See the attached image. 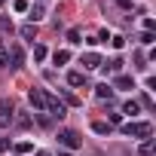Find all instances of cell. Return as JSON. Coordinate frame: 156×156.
Here are the masks:
<instances>
[{
  "label": "cell",
  "mask_w": 156,
  "mask_h": 156,
  "mask_svg": "<svg viewBox=\"0 0 156 156\" xmlns=\"http://www.w3.org/2000/svg\"><path fill=\"white\" fill-rule=\"evenodd\" d=\"M122 122V113H110V126H119Z\"/></svg>",
  "instance_id": "f1b7e54d"
},
{
  "label": "cell",
  "mask_w": 156,
  "mask_h": 156,
  "mask_svg": "<svg viewBox=\"0 0 156 156\" xmlns=\"http://www.w3.org/2000/svg\"><path fill=\"white\" fill-rule=\"evenodd\" d=\"M0 49H3V37H0Z\"/></svg>",
  "instance_id": "1f68e13d"
},
{
  "label": "cell",
  "mask_w": 156,
  "mask_h": 156,
  "mask_svg": "<svg viewBox=\"0 0 156 156\" xmlns=\"http://www.w3.org/2000/svg\"><path fill=\"white\" fill-rule=\"evenodd\" d=\"M58 144H61V147H67V150H76V147L83 144V138L76 135L73 129H61V132H58Z\"/></svg>",
  "instance_id": "3957f363"
},
{
  "label": "cell",
  "mask_w": 156,
  "mask_h": 156,
  "mask_svg": "<svg viewBox=\"0 0 156 156\" xmlns=\"http://www.w3.org/2000/svg\"><path fill=\"white\" fill-rule=\"evenodd\" d=\"M3 34H12V22L9 19H0V37Z\"/></svg>",
  "instance_id": "d6986e66"
},
{
  "label": "cell",
  "mask_w": 156,
  "mask_h": 156,
  "mask_svg": "<svg viewBox=\"0 0 156 156\" xmlns=\"http://www.w3.org/2000/svg\"><path fill=\"white\" fill-rule=\"evenodd\" d=\"M46 113L52 116V119H64V113H67V107L55 98V95H46Z\"/></svg>",
  "instance_id": "5b68a950"
},
{
  "label": "cell",
  "mask_w": 156,
  "mask_h": 156,
  "mask_svg": "<svg viewBox=\"0 0 156 156\" xmlns=\"http://www.w3.org/2000/svg\"><path fill=\"white\" fill-rule=\"evenodd\" d=\"M58 156H73V153H58Z\"/></svg>",
  "instance_id": "4dcf8cb0"
},
{
  "label": "cell",
  "mask_w": 156,
  "mask_h": 156,
  "mask_svg": "<svg viewBox=\"0 0 156 156\" xmlns=\"http://www.w3.org/2000/svg\"><path fill=\"white\" fill-rule=\"evenodd\" d=\"M67 43H83V40H80V28H70V31H67Z\"/></svg>",
  "instance_id": "ffe728a7"
},
{
  "label": "cell",
  "mask_w": 156,
  "mask_h": 156,
  "mask_svg": "<svg viewBox=\"0 0 156 156\" xmlns=\"http://www.w3.org/2000/svg\"><path fill=\"white\" fill-rule=\"evenodd\" d=\"M110 43H113V49H122V46H126V40H122L119 34H116V37H110Z\"/></svg>",
  "instance_id": "484cf974"
},
{
  "label": "cell",
  "mask_w": 156,
  "mask_h": 156,
  "mask_svg": "<svg viewBox=\"0 0 156 156\" xmlns=\"http://www.w3.org/2000/svg\"><path fill=\"white\" fill-rule=\"evenodd\" d=\"M46 95L49 92H43V89H31L28 92V101H31L34 113H46Z\"/></svg>",
  "instance_id": "277c9868"
},
{
  "label": "cell",
  "mask_w": 156,
  "mask_h": 156,
  "mask_svg": "<svg viewBox=\"0 0 156 156\" xmlns=\"http://www.w3.org/2000/svg\"><path fill=\"white\" fill-rule=\"evenodd\" d=\"M22 37H25L28 43H34V40H37V25H25V28H22Z\"/></svg>",
  "instance_id": "4fadbf2b"
},
{
  "label": "cell",
  "mask_w": 156,
  "mask_h": 156,
  "mask_svg": "<svg viewBox=\"0 0 156 156\" xmlns=\"http://www.w3.org/2000/svg\"><path fill=\"white\" fill-rule=\"evenodd\" d=\"M16 119V104L9 98H0V129H9Z\"/></svg>",
  "instance_id": "7a4b0ae2"
},
{
  "label": "cell",
  "mask_w": 156,
  "mask_h": 156,
  "mask_svg": "<svg viewBox=\"0 0 156 156\" xmlns=\"http://www.w3.org/2000/svg\"><path fill=\"white\" fill-rule=\"evenodd\" d=\"M52 58H55V64H67V61H70V52H67V49H58Z\"/></svg>",
  "instance_id": "2e32d148"
},
{
  "label": "cell",
  "mask_w": 156,
  "mask_h": 156,
  "mask_svg": "<svg viewBox=\"0 0 156 156\" xmlns=\"http://www.w3.org/2000/svg\"><path fill=\"white\" fill-rule=\"evenodd\" d=\"M3 3H6V0H0V6H3Z\"/></svg>",
  "instance_id": "836d02e7"
},
{
  "label": "cell",
  "mask_w": 156,
  "mask_h": 156,
  "mask_svg": "<svg viewBox=\"0 0 156 156\" xmlns=\"http://www.w3.org/2000/svg\"><path fill=\"white\" fill-rule=\"evenodd\" d=\"M61 95H64V101H61V104H73V107H76V104H83L80 98L73 95V92H61Z\"/></svg>",
  "instance_id": "e0dca14e"
},
{
  "label": "cell",
  "mask_w": 156,
  "mask_h": 156,
  "mask_svg": "<svg viewBox=\"0 0 156 156\" xmlns=\"http://www.w3.org/2000/svg\"><path fill=\"white\" fill-rule=\"evenodd\" d=\"M122 113H129V116H135V113H138V101H126V107H122Z\"/></svg>",
  "instance_id": "44dd1931"
},
{
  "label": "cell",
  "mask_w": 156,
  "mask_h": 156,
  "mask_svg": "<svg viewBox=\"0 0 156 156\" xmlns=\"http://www.w3.org/2000/svg\"><path fill=\"white\" fill-rule=\"evenodd\" d=\"M110 70H122V58H113L110 61Z\"/></svg>",
  "instance_id": "83f0119b"
},
{
  "label": "cell",
  "mask_w": 156,
  "mask_h": 156,
  "mask_svg": "<svg viewBox=\"0 0 156 156\" xmlns=\"http://www.w3.org/2000/svg\"><path fill=\"white\" fill-rule=\"evenodd\" d=\"M34 150V144L31 141H22V144H16V153H31Z\"/></svg>",
  "instance_id": "7402d4cb"
},
{
  "label": "cell",
  "mask_w": 156,
  "mask_h": 156,
  "mask_svg": "<svg viewBox=\"0 0 156 156\" xmlns=\"http://www.w3.org/2000/svg\"><path fill=\"white\" fill-rule=\"evenodd\" d=\"M144 28H147V31H150V34H153V28H156V22H153V19H150V16H147V19H144Z\"/></svg>",
  "instance_id": "4316f807"
},
{
  "label": "cell",
  "mask_w": 156,
  "mask_h": 156,
  "mask_svg": "<svg viewBox=\"0 0 156 156\" xmlns=\"http://www.w3.org/2000/svg\"><path fill=\"white\" fill-rule=\"evenodd\" d=\"M122 135H132V138H150V135H153V126H150V122H126V126H122Z\"/></svg>",
  "instance_id": "6da1fadb"
},
{
  "label": "cell",
  "mask_w": 156,
  "mask_h": 156,
  "mask_svg": "<svg viewBox=\"0 0 156 156\" xmlns=\"http://www.w3.org/2000/svg\"><path fill=\"white\" fill-rule=\"evenodd\" d=\"M0 67H9V52L0 49Z\"/></svg>",
  "instance_id": "cb8c5ba5"
},
{
  "label": "cell",
  "mask_w": 156,
  "mask_h": 156,
  "mask_svg": "<svg viewBox=\"0 0 156 156\" xmlns=\"http://www.w3.org/2000/svg\"><path fill=\"white\" fill-rule=\"evenodd\" d=\"M37 156H49V153H37Z\"/></svg>",
  "instance_id": "d6a6232c"
},
{
  "label": "cell",
  "mask_w": 156,
  "mask_h": 156,
  "mask_svg": "<svg viewBox=\"0 0 156 156\" xmlns=\"http://www.w3.org/2000/svg\"><path fill=\"white\" fill-rule=\"evenodd\" d=\"M92 132H95V135H110V122L95 119V122H92Z\"/></svg>",
  "instance_id": "5bb4252c"
},
{
  "label": "cell",
  "mask_w": 156,
  "mask_h": 156,
  "mask_svg": "<svg viewBox=\"0 0 156 156\" xmlns=\"http://www.w3.org/2000/svg\"><path fill=\"white\" fill-rule=\"evenodd\" d=\"M28 12H31V25H37L43 16H46V9H43V3H34V6H28Z\"/></svg>",
  "instance_id": "30bf717a"
},
{
  "label": "cell",
  "mask_w": 156,
  "mask_h": 156,
  "mask_svg": "<svg viewBox=\"0 0 156 156\" xmlns=\"http://www.w3.org/2000/svg\"><path fill=\"white\" fill-rule=\"evenodd\" d=\"M6 150H9V141H6V138H0V153H6Z\"/></svg>",
  "instance_id": "f546056e"
},
{
  "label": "cell",
  "mask_w": 156,
  "mask_h": 156,
  "mask_svg": "<svg viewBox=\"0 0 156 156\" xmlns=\"http://www.w3.org/2000/svg\"><path fill=\"white\" fill-rule=\"evenodd\" d=\"M12 9H16V12H28V0H16Z\"/></svg>",
  "instance_id": "603a6c76"
},
{
  "label": "cell",
  "mask_w": 156,
  "mask_h": 156,
  "mask_svg": "<svg viewBox=\"0 0 156 156\" xmlns=\"http://www.w3.org/2000/svg\"><path fill=\"white\" fill-rule=\"evenodd\" d=\"M95 95H98L101 101H110V98H113V86H107V83H101V86H95Z\"/></svg>",
  "instance_id": "8fae6325"
},
{
  "label": "cell",
  "mask_w": 156,
  "mask_h": 156,
  "mask_svg": "<svg viewBox=\"0 0 156 156\" xmlns=\"http://www.w3.org/2000/svg\"><path fill=\"white\" fill-rule=\"evenodd\" d=\"M138 153H141V156H153V153H156V144H153V138H147V141L138 147Z\"/></svg>",
  "instance_id": "7c38bea8"
},
{
  "label": "cell",
  "mask_w": 156,
  "mask_h": 156,
  "mask_svg": "<svg viewBox=\"0 0 156 156\" xmlns=\"http://www.w3.org/2000/svg\"><path fill=\"white\" fill-rule=\"evenodd\" d=\"M12 122H19L22 129H28V126H31V113H19V116H16Z\"/></svg>",
  "instance_id": "ac0fdd59"
},
{
  "label": "cell",
  "mask_w": 156,
  "mask_h": 156,
  "mask_svg": "<svg viewBox=\"0 0 156 156\" xmlns=\"http://www.w3.org/2000/svg\"><path fill=\"white\" fill-rule=\"evenodd\" d=\"M67 83H70L73 89H80V86L86 89V86H89V80H86V73H83V70H70V73H67Z\"/></svg>",
  "instance_id": "52a82bcc"
},
{
  "label": "cell",
  "mask_w": 156,
  "mask_h": 156,
  "mask_svg": "<svg viewBox=\"0 0 156 156\" xmlns=\"http://www.w3.org/2000/svg\"><path fill=\"white\" fill-rule=\"evenodd\" d=\"M9 52V67H22L25 64V49L22 46H12V49H6Z\"/></svg>",
  "instance_id": "ba28073f"
},
{
  "label": "cell",
  "mask_w": 156,
  "mask_h": 156,
  "mask_svg": "<svg viewBox=\"0 0 156 156\" xmlns=\"http://www.w3.org/2000/svg\"><path fill=\"white\" fill-rule=\"evenodd\" d=\"M153 40H156V37H153V34H150V31H144V34H141V43H144V46H150V43H153Z\"/></svg>",
  "instance_id": "d4e9b609"
},
{
  "label": "cell",
  "mask_w": 156,
  "mask_h": 156,
  "mask_svg": "<svg viewBox=\"0 0 156 156\" xmlns=\"http://www.w3.org/2000/svg\"><path fill=\"white\" fill-rule=\"evenodd\" d=\"M46 55H49L46 46H43V43H34V61H46Z\"/></svg>",
  "instance_id": "9a60e30c"
},
{
  "label": "cell",
  "mask_w": 156,
  "mask_h": 156,
  "mask_svg": "<svg viewBox=\"0 0 156 156\" xmlns=\"http://www.w3.org/2000/svg\"><path fill=\"white\" fill-rule=\"evenodd\" d=\"M80 61H83V67H89V70H95V67H101V64H104V58H101L98 52H83V58H80Z\"/></svg>",
  "instance_id": "8992f818"
},
{
  "label": "cell",
  "mask_w": 156,
  "mask_h": 156,
  "mask_svg": "<svg viewBox=\"0 0 156 156\" xmlns=\"http://www.w3.org/2000/svg\"><path fill=\"white\" fill-rule=\"evenodd\" d=\"M113 89H135V80H132L129 73H119L116 80H113Z\"/></svg>",
  "instance_id": "9c48e42d"
}]
</instances>
